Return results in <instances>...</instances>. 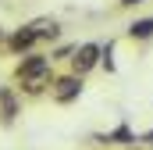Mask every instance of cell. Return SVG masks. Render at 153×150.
I'll return each instance as SVG.
<instances>
[{
	"instance_id": "1",
	"label": "cell",
	"mask_w": 153,
	"mask_h": 150,
	"mask_svg": "<svg viewBox=\"0 0 153 150\" xmlns=\"http://www.w3.org/2000/svg\"><path fill=\"white\" fill-rule=\"evenodd\" d=\"M100 57H103V46L89 39V43H78V46H75V54H71L68 61H71V72L85 79L93 68H100Z\"/></svg>"
},
{
	"instance_id": "2",
	"label": "cell",
	"mask_w": 153,
	"mask_h": 150,
	"mask_svg": "<svg viewBox=\"0 0 153 150\" xmlns=\"http://www.w3.org/2000/svg\"><path fill=\"white\" fill-rule=\"evenodd\" d=\"M82 75H61V79H53V86H50V97H53V104H75L78 97H82Z\"/></svg>"
},
{
	"instance_id": "3",
	"label": "cell",
	"mask_w": 153,
	"mask_h": 150,
	"mask_svg": "<svg viewBox=\"0 0 153 150\" xmlns=\"http://www.w3.org/2000/svg\"><path fill=\"white\" fill-rule=\"evenodd\" d=\"M53 68V57H43V54H22V61H18V68H14V79L18 82H25V79H32V75H43Z\"/></svg>"
},
{
	"instance_id": "4",
	"label": "cell",
	"mask_w": 153,
	"mask_h": 150,
	"mask_svg": "<svg viewBox=\"0 0 153 150\" xmlns=\"http://www.w3.org/2000/svg\"><path fill=\"white\" fill-rule=\"evenodd\" d=\"M36 43H39V36H36L32 25H22V29L7 32V50H11V54H29Z\"/></svg>"
},
{
	"instance_id": "5",
	"label": "cell",
	"mask_w": 153,
	"mask_h": 150,
	"mask_svg": "<svg viewBox=\"0 0 153 150\" xmlns=\"http://www.w3.org/2000/svg\"><path fill=\"white\" fill-rule=\"evenodd\" d=\"M32 29H36V36H39V43H53V39H61V22L57 18H50V14H43V18H32L29 22Z\"/></svg>"
},
{
	"instance_id": "6",
	"label": "cell",
	"mask_w": 153,
	"mask_h": 150,
	"mask_svg": "<svg viewBox=\"0 0 153 150\" xmlns=\"http://www.w3.org/2000/svg\"><path fill=\"white\" fill-rule=\"evenodd\" d=\"M22 111V104H18V97H14V89H7V86H0V118H4V125H11L14 118Z\"/></svg>"
},
{
	"instance_id": "7",
	"label": "cell",
	"mask_w": 153,
	"mask_h": 150,
	"mask_svg": "<svg viewBox=\"0 0 153 150\" xmlns=\"http://www.w3.org/2000/svg\"><path fill=\"white\" fill-rule=\"evenodd\" d=\"M96 143L128 147V143H135V132H132V125H117V129H111V132H100V136H96Z\"/></svg>"
},
{
	"instance_id": "8",
	"label": "cell",
	"mask_w": 153,
	"mask_h": 150,
	"mask_svg": "<svg viewBox=\"0 0 153 150\" xmlns=\"http://www.w3.org/2000/svg\"><path fill=\"white\" fill-rule=\"evenodd\" d=\"M53 79H57V75H53V68H50V72H43V75L25 79V82H22V89H25V97H39V93H46V89L53 86Z\"/></svg>"
},
{
	"instance_id": "9",
	"label": "cell",
	"mask_w": 153,
	"mask_h": 150,
	"mask_svg": "<svg viewBox=\"0 0 153 150\" xmlns=\"http://www.w3.org/2000/svg\"><path fill=\"white\" fill-rule=\"evenodd\" d=\"M128 36L132 39H153V14L150 18H135V22L128 25Z\"/></svg>"
},
{
	"instance_id": "10",
	"label": "cell",
	"mask_w": 153,
	"mask_h": 150,
	"mask_svg": "<svg viewBox=\"0 0 153 150\" xmlns=\"http://www.w3.org/2000/svg\"><path fill=\"white\" fill-rule=\"evenodd\" d=\"M100 68H107V72H117V64H114V43H107V46H103V57H100Z\"/></svg>"
},
{
	"instance_id": "11",
	"label": "cell",
	"mask_w": 153,
	"mask_h": 150,
	"mask_svg": "<svg viewBox=\"0 0 153 150\" xmlns=\"http://www.w3.org/2000/svg\"><path fill=\"white\" fill-rule=\"evenodd\" d=\"M75 46H78V43H61V46H57V50H53L50 57H53V61H68V57L75 54Z\"/></svg>"
},
{
	"instance_id": "12",
	"label": "cell",
	"mask_w": 153,
	"mask_h": 150,
	"mask_svg": "<svg viewBox=\"0 0 153 150\" xmlns=\"http://www.w3.org/2000/svg\"><path fill=\"white\" fill-rule=\"evenodd\" d=\"M121 7H139V4H146V0H117Z\"/></svg>"
},
{
	"instance_id": "13",
	"label": "cell",
	"mask_w": 153,
	"mask_h": 150,
	"mask_svg": "<svg viewBox=\"0 0 153 150\" xmlns=\"http://www.w3.org/2000/svg\"><path fill=\"white\" fill-rule=\"evenodd\" d=\"M143 143H146V147H153V129L146 132V136H143Z\"/></svg>"
},
{
	"instance_id": "14",
	"label": "cell",
	"mask_w": 153,
	"mask_h": 150,
	"mask_svg": "<svg viewBox=\"0 0 153 150\" xmlns=\"http://www.w3.org/2000/svg\"><path fill=\"white\" fill-rule=\"evenodd\" d=\"M0 43H7V32H4V29H0Z\"/></svg>"
}]
</instances>
